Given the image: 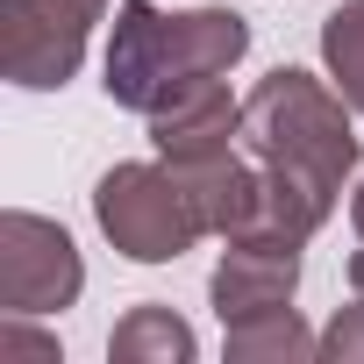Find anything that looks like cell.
I'll return each mask as SVG.
<instances>
[{
  "instance_id": "cell-1",
  "label": "cell",
  "mask_w": 364,
  "mask_h": 364,
  "mask_svg": "<svg viewBox=\"0 0 364 364\" xmlns=\"http://www.w3.org/2000/svg\"><path fill=\"white\" fill-rule=\"evenodd\" d=\"M243 58H250V22L236 8L114 0L100 43V93L129 114H157L186 79H229Z\"/></svg>"
},
{
  "instance_id": "cell-2",
  "label": "cell",
  "mask_w": 364,
  "mask_h": 364,
  "mask_svg": "<svg viewBox=\"0 0 364 364\" xmlns=\"http://www.w3.org/2000/svg\"><path fill=\"white\" fill-rule=\"evenodd\" d=\"M243 150L293 178V186L321 193V200H350L357 171H364V136H357V107L336 93L328 72L307 65H279L243 93Z\"/></svg>"
},
{
  "instance_id": "cell-3",
  "label": "cell",
  "mask_w": 364,
  "mask_h": 364,
  "mask_svg": "<svg viewBox=\"0 0 364 364\" xmlns=\"http://www.w3.org/2000/svg\"><path fill=\"white\" fill-rule=\"evenodd\" d=\"M93 229L107 236V250L122 264H178L186 250L208 243V222L157 150L150 157H122L93 178Z\"/></svg>"
},
{
  "instance_id": "cell-4",
  "label": "cell",
  "mask_w": 364,
  "mask_h": 364,
  "mask_svg": "<svg viewBox=\"0 0 364 364\" xmlns=\"http://www.w3.org/2000/svg\"><path fill=\"white\" fill-rule=\"evenodd\" d=\"M114 0H0V79L15 93H65Z\"/></svg>"
},
{
  "instance_id": "cell-5",
  "label": "cell",
  "mask_w": 364,
  "mask_h": 364,
  "mask_svg": "<svg viewBox=\"0 0 364 364\" xmlns=\"http://www.w3.org/2000/svg\"><path fill=\"white\" fill-rule=\"evenodd\" d=\"M86 293V250L36 208H0V314L58 321Z\"/></svg>"
},
{
  "instance_id": "cell-6",
  "label": "cell",
  "mask_w": 364,
  "mask_h": 364,
  "mask_svg": "<svg viewBox=\"0 0 364 364\" xmlns=\"http://www.w3.org/2000/svg\"><path fill=\"white\" fill-rule=\"evenodd\" d=\"M143 129L171 171H193V164L243 150V100L229 93V79H186L157 114H143Z\"/></svg>"
},
{
  "instance_id": "cell-7",
  "label": "cell",
  "mask_w": 364,
  "mask_h": 364,
  "mask_svg": "<svg viewBox=\"0 0 364 364\" xmlns=\"http://www.w3.org/2000/svg\"><path fill=\"white\" fill-rule=\"evenodd\" d=\"M300 293V243H264V236H229L215 272H208V307L215 321L257 314V307H286Z\"/></svg>"
},
{
  "instance_id": "cell-8",
  "label": "cell",
  "mask_w": 364,
  "mask_h": 364,
  "mask_svg": "<svg viewBox=\"0 0 364 364\" xmlns=\"http://www.w3.org/2000/svg\"><path fill=\"white\" fill-rule=\"evenodd\" d=\"M222 357L229 364H321V328L300 321V307H257L222 321Z\"/></svg>"
},
{
  "instance_id": "cell-9",
  "label": "cell",
  "mask_w": 364,
  "mask_h": 364,
  "mask_svg": "<svg viewBox=\"0 0 364 364\" xmlns=\"http://www.w3.org/2000/svg\"><path fill=\"white\" fill-rule=\"evenodd\" d=\"M193 357H200L193 321L178 307H164V300H136L107 328V364H193Z\"/></svg>"
},
{
  "instance_id": "cell-10",
  "label": "cell",
  "mask_w": 364,
  "mask_h": 364,
  "mask_svg": "<svg viewBox=\"0 0 364 364\" xmlns=\"http://www.w3.org/2000/svg\"><path fill=\"white\" fill-rule=\"evenodd\" d=\"M321 72L364 122V0H343V8L321 15Z\"/></svg>"
},
{
  "instance_id": "cell-11",
  "label": "cell",
  "mask_w": 364,
  "mask_h": 364,
  "mask_svg": "<svg viewBox=\"0 0 364 364\" xmlns=\"http://www.w3.org/2000/svg\"><path fill=\"white\" fill-rule=\"evenodd\" d=\"M43 314H0V357H36V364H65L58 328H36Z\"/></svg>"
},
{
  "instance_id": "cell-12",
  "label": "cell",
  "mask_w": 364,
  "mask_h": 364,
  "mask_svg": "<svg viewBox=\"0 0 364 364\" xmlns=\"http://www.w3.org/2000/svg\"><path fill=\"white\" fill-rule=\"evenodd\" d=\"M321 364H364V293L321 321Z\"/></svg>"
},
{
  "instance_id": "cell-13",
  "label": "cell",
  "mask_w": 364,
  "mask_h": 364,
  "mask_svg": "<svg viewBox=\"0 0 364 364\" xmlns=\"http://www.w3.org/2000/svg\"><path fill=\"white\" fill-rule=\"evenodd\" d=\"M350 293H364V171L350 186Z\"/></svg>"
}]
</instances>
